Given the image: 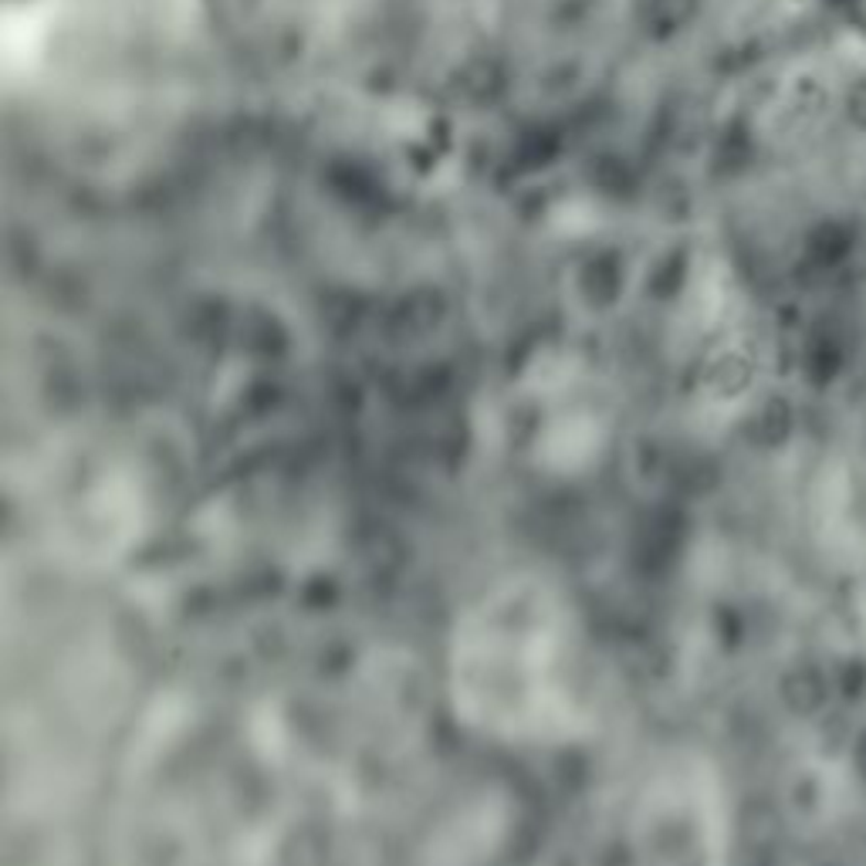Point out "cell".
Here are the masks:
<instances>
[{
	"label": "cell",
	"mask_w": 866,
	"mask_h": 866,
	"mask_svg": "<svg viewBox=\"0 0 866 866\" xmlns=\"http://www.w3.org/2000/svg\"><path fill=\"white\" fill-rule=\"evenodd\" d=\"M450 694L471 724L501 742L562 745L585 735L600 677L566 592L538 575L481 592L453 629Z\"/></svg>",
	"instance_id": "obj_2"
},
{
	"label": "cell",
	"mask_w": 866,
	"mask_h": 866,
	"mask_svg": "<svg viewBox=\"0 0 866 866\" xmlns=\"http://www.w3.org/2000/svg\"><path fill=\"white\" fill-rule=\"evenodd\" d=\"M717 840L708 779L664 758L603 782L538 866H717Z\"/></svg>",
	"instance_id": "obj_4"
},
{
	"label": "cell",
	"mask_w": 866,
	"mask_h": 866,
	"mask_svg": "<svg viewBox=\"0 0 866 866\" xmlns=\"http://www.w3.org/2000/svg\"><path fill=\"white\" fill-rule=\"evenodd\" d=\"M34 494L65 552L122 559L166 515L169 458L153 434H75L41 461Z\"/></svg>",
	"instance_id": "obj_3"
},
{
	"label": "cell",
	"mask_w": 866,
	"mask_h": 866,
	"mask_svg": "<svg viewBox=\"0 0 866 866\" xmlns=\"http://www.w3.org/2000/svg\"><path fill=\"white\" fill-rule=\"evenodd\" d=\"M285 698H197L146 745L132 799L143 866H326L359 779Z\"/></svg>",
	"instance_id": "obj_1"
}]
</instances>
